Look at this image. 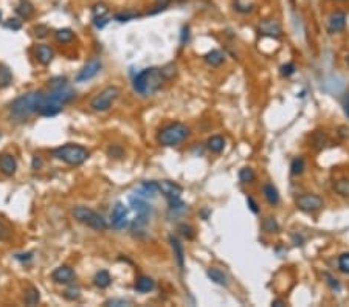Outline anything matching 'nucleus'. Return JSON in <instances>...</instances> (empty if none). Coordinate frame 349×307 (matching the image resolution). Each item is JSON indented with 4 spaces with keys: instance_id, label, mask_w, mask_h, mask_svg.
Masks as SVG:
<instances>
[{
    "instance_id": "nucleus-1",
    "label": "nucleus",
    "mask_w": 349,
    "mask_h": 307,
    "mask_svg": "<svg viewBox=\"0 0 349 307\" xmlns=\"http://www.w3.org/2000/svg\"><path fill=\"white\" fill-rule=\"evenodd\" d=\"M76 96L75 90H73L68 84L62 85L59 88H50V92L44 96V101L41 104V109L38 114L42 117H54L59 112H62L64 106L73 101Z\"/></svg>"
},
{
    "instance_id": "nucleus-2",
    "label": "nucleus",
    "mask_w": 349,
    "mask_h": 307,
    "mask_svg": "<svg viewBox=\"0 0 349 307\" xmlns=\"http://www.w3.org/2000/svg\"><path fill=\"white\" fill-rule=\"evenodd\" d=\"M166 82V78H164L161 68L158 67H151V68H146L143 71L134 78V90L141 95V96H151L155 92L163 87V84Z\"/></svg>"
},
{
    "instance_id": "nucleus-3",
    "label": "nucleus",
    "mask_w": 349,
    "mask_h": 307,
    "mask_svg": "<svg viewBox=\"0 0 349 307\" xmlns=\"http://www.w3.org/2000/svg\"><path fill=\"white\" fill-rule=\"evenodd\" d=\"M44 93L42 92H30L25 93L19 98H16L11 104H10V115L14 120H27L30 118L33 114L39 112L41 104L44 101Z\"/></svg>"
},
{
    "instance_id": "nucleus-4",
    "label": "nucleus",
    "mask_w": 349,
    "mask_h": 307,
    "mask_svg": "<svg viewBox=\"0 0 349 307\" xmlns=\"http://www.w3.org/2000/svg\"><path fill=\"white\" fill-rule=\"evenodd\" d=\"M51 155L56 160H61L70 166H79L89 160L90 152L84 146H81V144L68 143V144H64V146L53 149Z\"/></svg>"
},
{
    "instance_id": "nucleus-5",
    "label": "nucleus",
    "mask_w": 349,
    "mask_h": 307,
    "mask_svg": "<svg viewBox=\"0 0 349 307\" xmlns=\"http://www.w3.org/2000/svg\"><path fill=\"white\" fill-rule=\"evenodd\" d=\"M190 128L183 123H169L164 128L160 129L158 135H157V141L164 148H171V146H177L183 140H187L190 137Z\"/></svg>"
},
{
    "instance_id": "nucleus-6",
    "label": "nucleus",
    "mask_w": 349,
    "mask_h": 307,
    "mask_svg": "<svg viewBox=\"0 0 349 307\" xmlns=\"http://www.w3.org/2000/svg\"><path fill=\"white\" fill-rule=\"evenodd\" d=\"M73 218H75L79 224H84L90 228L94 230H98V231H104L107 228V222L106 219L103 218V216L100 213H97L95 210H92L89 207H75L71 211Z\"/></svg>"
},
{
    "instance_id": "nucleus-7",
    "label": "nucleus",
    "mask_w": 349,
    "mask_h": 307,
    "mask_svg": "<svg viewBox=\"0 0 349 307\" xmlns=\"http://www.w3.org/2000/svg\"><path fill=\"white\" fill-rule=\"evenodd\" d=\"M120 88L115 87V85H110V87H106L104 90H101V92L98 95H95L94 98H92L90 101V107L97 112H106L109 111L110 107H112V104L118 99L120 96Z\"/></svg>"
},
{
    "instance_id": "nucleus-8",
    "label": "nucleus",
    "mask_w": 349,
    "mask_h": 307,
    "mask_svg": "<svg viewBox=\"0 0 349 307\" xmlns=\"http://www.w3.org/2000/svg\"><path fill=\"white\" fill-rule=\"evenodd\" d=\"M295 205L304 213H314L324 207V200L317 194H303L295 198Z\"/></svg>"
},
{
    "instance_id": "nucleus-9",
    "label": "nucleus",
    "mask_w": 349,
    "mask_h": 307,
    "mask_svg": "<svg viewBox=\"0 0 349 307\" xmlns=\"http://www.w3.org/2000/svg\"><path fill=\"white\" fill-rule=\"evenodd\" d=\"M110 218H112V227L115 230H123L129 225V208H127L124 203L118 202L114 207Z\"/></svg>"
},
{
    "instance_id": "nucleus-10",
    "label": "nucleus",
    "mask_w": 349,
    "mask_h": 307,
    "mask_svg": "<svg viewBox=\"0 0 349 307\" xmlns=\"http://www.w3.org/2000/svg\"><path fill=\"white\" fill-rule=\"evenodd\" d=\"M101 70V61L98 58H92L87 61V64L79 70V73L76 75V82H87L92 78H95Z\"/></svg>"
},
{
    "instance_id": "nucleus-11",
    "label": "nucleus",
    "mask_w": 349,
    "mask_h": 307,
    "mask_svg": "<svg viewBox=\"0 0 349 307\" xmlns=\"http://www.w3.org/2000/svg\"><path fill=\"white\" fill-rule=\"evenodd\" d=\"M157 183H158V192H161L168 200L180 198V195L183 192V188L180 185L171 182V180H161V182H157Z\"/></svg>"
},
{
    "instance_id": "nucleus-12",
    "label": "nucleus",
    "mask_w": 349,
    "mask_h": 307,
    "mask_svg": "<svg viewBox=\"0 0 349 307\" xmlns=\"http://www.w3.org/2000/svg\"><path fill=\"white\" fill-rule=\"evenodd\" d=\"M346 13L344 11H334L330 13L329 19H327V31L330 34L340 33L346 28Z\"/></svg>"
},
{
    "instance_id": "nucleus-13",
    "label": "nucleus",
    "mask_w": 349,
    "mask_h": 307,
    "mask_svg": "<svg viewBox=\"0 0 349 307\" xmlns=\"http://www.w3.org/2000/svg\"><path fill=\"white\" fill-rule=\"evenodd\" d=\"M51 278H53V281L56 282V284H65L67 285V284H71L73 281H75L76 275H75V272H73L71 267L61 265V267L53 270Z\"/></svg>"
},
{
    "instance_id": "nucleus-14",
    "label": "nucleus",
    "mask_w": 349,
    "mask_h": 307,
    "mask_svg": "<svg viewBox=\"0 0 349 307\" xmlns=\"http://www.w3.org/2000/svg\"><path fill=\"white\" fill-rule=\"evenodd\" d=\"M259 34L266 36V38H273L278 39L281 36V25L278 24V21L275 19H264L259 24Z\"/></svg>"
},
{
    "instance_id": "nucleus-15",
    "label": "nucleus",
    "mask_w": 349,
    "mask_h": 307,
    "mask_svg": "<svg viewBox=\"0 0 349 307\" xmlns=\"http://www.w3.org/2000/svg\"><path fill=\"white\" fill-rule=\"evenodd\" d=\"M17 171V161L14 158V155L11 154H2L0 155V172L7 177L14 175Z\"/></svg>"
},
{
    "instance_id": "nucleus-16",
    "label": "nucleus",
    "mask_w": 349,
    "mask_h": 307,
    "mask_svg": "<svg viewBox=\"0 0 349 307\" xmlns=\"http://www.w3.org/2000/svg\"><path fill=\"white\" fill-rule=\"evenodd\" d=\"M157 194H158V183L157 182H144V183H141V186L135 192V195L144 198V200L154 198Z\"/></svg>"
},
{
    "instance_id": "nucleus-17",
    "label": "nucleus",
    "mask_w": 349,
    "mask_h": 307,
    "mask_svg": "<svg viewBox=\"0 0 349 307\" xmlns=\"http://www.w3.org/2000/svg\"><path fill=\"white\" fill-rule=\"evenodd\" d=\"M54 58V51L50 45L41 44L36 47V59H38L42 65H48Z\"/></svg>"
},
{
    "instance_id": "nucleus-18",
    "label": "nucleus",
    "mask_w": 349,
    "mask_h": 307,
    "mask_svg": "<svg viewBox=\"0 0 349 307\" xmlns=\"http://www.w3.org/2000/svg\"><path fill=\"white\" fill-rule=\"evenodd\" d=\"M16 14L24 21H28L34 14V7L30 0H19V4L16 5Z\"/></svg>"
},
{
    "instance_id": "nucleus-19",
    "label": "nucleus",
    "mask_w": 349,
    "mask_h": 307,
    "mask_svg": "<svg viewBox=\"0 0 349 307\" xmlns=\"http://www.w3.org/2000/svg\"><path fill=\"white\" fill-rule=\"evenodd\" d=\"M169 242H171V247H172V251H174V258H176V262L180 268H183V265H185V251H183V245L182 242L176 238V236H171L169 238Z\"/></svg>"
},
{
    "instance_id": "nucleus-20",
    "label": "nucleus",
    "mask_w": 349,
    "mask_h": 307,
    "mask_svg": "<svg viewBox=\"0 0 349 307\" xmlns=\"http://www.w3.org/2000/svg\"><path fill=\"white\" fill-rule=\"evenodd\" d=\"M154 287H155V282L149 276H140V278H137L135 285H134V288H135L138 293H149L151 290H154Z\"/></svg>"
},
{
    "instance_id": "nucleus-21",
    "label": "nucleus",
    "mask_w": 349,
    "mask_h": 307,
    "mask_svg": "<svg viewBox=\"0 0 349 307\" xmlns=\"http://www.w3.org/2000/svg\"><path fill=\"white\" fill-rule=\"evenodd\" d=\"M207 276H208L214 284H217V285H222V287L228 285V278H227V275L222 272V270H219V268H216V267H211V268L207 270Z\"/></svg>"
},
{
    "instance_id": "nucleus-22",
    "label": "nucleus",
    "mask_w": 349,
    "mask_h": 307,
    "mask_svg": "<svg viewBox=\"0 0 349 307\" xmlns=\"http://www.w3.org/2000/svg\"><path fill=\"white\" fill-rule=\"evenodd\" d=\"M263 192H264V197H266V200H267L269 205L275 207V205L280 203V192L272 183H266L264 188H263Z\"/></svg>"
},
{
    "instance_id": "nucleus-23",
    "label": "nucleus",
    "mask_w": 349,
    "mask_h": 307,
    "mask_svg": "<svg viewBox=\"0 0 349 307\" xmlns=\"http://www.w3.org/2000/svg\"><path fill=\"white\" fill-rule=\"evenodd\" d=\"M205 62L211 67H219V65H222L224 61H225V56H224V53L222 51H219V50H211L208 51L207 55L204 56Z\"/></svg>"
},
{
    "instance_id": "nucleus-24",
    "label": "nucleus",
    "mask_w": 349,
    "mask_h": 307,
    "mask_svg": "<svg viewBox=\"0 0 349 307\" xmlns=\"http://www.w3.org/2000/svg\"><path fill=\"white\" fill-rule=\"evenodd\" d=\"M207 148L214 152V154H219V152H222L224 148H225V140L224 137H220V135H213L208 138L207 141Z\"/></svg>"
},
{
    "instance_id": "nucleus-25",
    "label": "nucleus",
    "mask_w": 349,
    "mask_h": 307,
    "mask_svg": "<svg viewBox=\"0 0 349 307\" xmlns=\"http://www.w3.org/2000/svg\"><path fill=\"white\" fill-rule=\"evenodd\" d=\"M110 282H112V278H110L109 272H106V270H100V272H97L94 276V284L98 288H107Z\"/></svg>"
},
{
    "instance_id": "nucleus-26",
    "label": "nucleus",
    "mask_w": 349,
    "mask_h": 307,
    "mask_svg": "<svg viewBox=\"0 0 349 307\" xmlns=\"http://www.w3.org/2000/svg\"><path fill=\"white\" fill-rule=\"evenodd\" d=\"M54 39L61 44H68L75 39V33H73V30H70V28H59V30L54 31Z\"/></svg>"
},
{
    "instance_id": "nucleus-27",
    "label": "nucleus",
    "mask_w": 349,
    "mask_h": 307,
    "mask_svg": "<svg viewBox=\"0 0 349 307\" xmlns=\"http://www.w3.org/2000/svg\"><path fill=\"white\" fill-rule=\"evenodd\" d=\"M141 14L138 13V11H134V10H127V11H120V13H117L115 16H114V19L117 21V22H129V21H134V19H137V17H140Z\"/></svg>"
},
{
    "instance_id": "nucleus-28",
    "label": "nucleus",
    "mask_w": 349,
    "mask_h": 307,
    "mask_svg": "<svg viewBox=\"0 0 349 307\" xmlns=\"http://www.w3.org/2000/svg\"><path fill=\"white\" fill-rule=\"evenodd\" d=\"M13 82V73L7 65H0V88H7Z\"/></svg>"
},
{
    "instance_id": "nucleus-29",
    "label": "nucleus",
    "mask_w": 349,
    "mask_h": 307,
    "mask_svg": "<svg viewBox=\"0 0 349 307\" xmlns=\"http://www.w3.org/2000/svg\"><path fill=\"white\" fill-rule=\"evenodd\" d=\"M24 301L27 305H36L39 301H41V295H39V290L34 287H30L28 290L25 292L24 295Z\"/></svg>"
},
{
    "instance_id": "nucleus-30",
    "label": "nucleus",
    "mask_w": 349,
    "mask_h": 307,
    "mask_svg": "<svg viewBox=\"0 0 349 307\" xmlns=\"http://www.w3.org/2000/svg\"><path fill=\"white\" fill-rule=\"evenodd\" d=\"M306 169V163H304V158L303 157H297L292 160L290 163V174L292 175H301Z\"/></svg>"
},
{
    "instance_id": "nucleus-31",
    "label": "nucleus",
    "mask_w": 349,
    "mask_h": 307,
    "mask_svg": "<svg viewBox=\"0 0 349 307\" xmlns=\"http://www.w3.org/2000/svg\"><path fill=\"white\" fill-rule=\"evenodd\" d=\"M169 5H171V0H155L154 5L148 10V13H146V14H148V16L158 14V13H161V11H164V10H168Z\"/></svg>"
},
{
    "instance_id": "nucleus-32",
    "label": "nucleus",
    "mask_w": 349,
    "mask_h": 307,
    "mask_svg": "<svg viewBox=\"0 0 349 307\" xmlns=\"http://www.w3.org/2000/svg\"><path fill=\"white\" fill-rule=\"evenodd\" d=\"M334 189H335V191H337L341 197L349 198V178L337 180V182L334 183Z\"/></svg>"
},
{
    "instance_id": "nucleus-33",
    "label": "nucleus",
    "mask_w": 349,
    "mask_h": 307,
    "mask_svg": "<svg viewBox=\"0 0 349 307\" xmlns=\"http://www.w3.org/2000/svg\"><path fill=\"white\" fill-rule=\"evenodd\" d=\"M256 178V174L251 168H242L239 171V180L241 183H251L253 180Z\"/></svg>"
},
{
    "instance_id": "nucleus-34",
    "label": "nucleus",
    "mask_w": 349,
    "mask_h": 307,
    "mask_svg": "<svg viewBox=\"0 0 349 307\" xmlns=\"http://www.w3.org/2000/svg\"><path fill=\"white\" fill-rule=\"evenodd\" d=\"M107 13H109V7L103 2H97L92 7V16L94 17H104Z\"/></svg>"
},
{
    "instance_id": "nucleus-35",
    "label": "nucleus",
    "mask_w": 349,
    "mask_h": 307,
    "mask_svg": "<svg viewBox=\"0 0 349 307\" xmlns=\"http://www.w3.org/2000/svg\"><path fill=\"white\" fill-rule=\"evenodd\" d=\"M81 296V288L76 287V285H70L67 290L64 292V298L68 299V301H75Z\"/></svg>"
},
{
    "instance_id": "nucleus-36",
    "label": "nucleus",
    "mask_w": 349,
    "mask_h": 307,
    "mask_svg": "<svg viewBox=\"0 0 349 307\" xmlns=\"http://www.w3.org/2000/svg\"><path fill=\"white\" fill-rule=\"evenodd\" d=\"M278 228H280V225L277 221H275V218H266L263 221V230L267 233H275V231H278Z\"/></svg>"
},
{
    "instance_id": "nucleus-37",
    "label": "nucleus",
    "mask_w": 349,
    "mask_h": 307,
    "mask_svg": "<svg viewBox=\"0 0 349 307\" xmlns=\"http://www.w3.org/2000/svg\"><path fill=\"white\" fill-rule=\"evenodd\" d=\"M161 71L166 81H171L176 75H177V65L176 64H166L164 67H161Z\"/></svg>"
},
{
    "instance_id": "nucleus-38",
    "label": "nucleus",
    "mask_w": 349,
    "mask_h": 307,
    "mask_svg": "<svg viewBox=\"0 0 349 307\" xmlns=\"http://www.w3.org/2000/svg\"><path fill=\"white\" fill-rule=\"evenodd\" d=\"M179 233L182 234L183 238H187V239H193L194 238V228L188 224H180L179 225Z\"/></svg>"
},
{
    "instance_id": "nucleus-39",
    "label": "nucleus",
    "mask_w": 349,
    "mask_h": 307,
    "mask_svg": "<svg viewBox=\"0 0 349 307\" xmlns=\"http://www.w3.org/2000/svg\"><path fill=\"white\" fill-rule=\"evenodd\" d=\"M338 268L343 273H349V253H343L338 258Z\"/></svg>"
},
{
    "instance_id": "nucleus-40",
    "label": "nucleus",
    "mask_w": 349,
    "mask_h": 307,
    "mask_svg": "<svg viewBox=\"0 0 349 307\" xmlns=\"http://www.w3.org/2000/svg\"><path fill=\"white\" fill-rule=\"evenodd\" d=\"M295 70H297V67H295V64L293 62H287V64H284L283 67H281V76H284V78H289V76H292L293 73H295Z\"/></svg>"
},
{
    "instance_id": "nucleus-41",
    "label": "nucleus",
    "mask_w": 349,
    "mask_h": 307,
    "mask_svg": "<svg viewBox=\"0 0 349 307\" xmlns=\"http://www.w3.org/2000/svg\"><path fill=\"white\" fill-rule=\"evenodd\" d=\"M4 27L8 28V30H13V31H17L22 28V22L19 19H16V17H13V19H8L4 22Z\"/></svg>"
},
{
    "instance_id": "nucleus-42",
    "label": "nucleus",
    "mask_w": 349,
    "mask_h": 307,
    "mask_svg": "<svg viewBox=\"0 0 349 307\" xmlns=\"http://www.w3.org/2000/svg\"><path fill=\"white\" fill-rule=\"evenodd\" d=\"M107 154L110 155V158H121L123 149H121V146H118V144H112V146H109Z\"/></svg>"
},
{
    "instance_id": "nucleus-43",
    "label": "nucleus",
    "mask_w": 349,
    "mask_h": 307,
    "mask_svg": "<svg viewBox=\"0 0 349 307\" xmlns=\"http://www.w3.org/2000/svg\"><path fill=\"white\" fill-rule=\"evenodd\" d=\"M62 85H67V79L62 78V76H58V78H53L48 81V88H59Z\"/></svg>"
},
{
    "instance_id": "nucleus-44",
    "label": "nucleus",
    "mask_w": 349,
    "mask_h": 307,
    "mask_svg": "<svg viewBox=\"0 0 349 307\" xmlns=\"http://www.w3.org/2000/svg\"><path fill=\"white\" fill-rule=\"evenodd\" d=\"M50 33L48 27L47 25H38V27H34V34L38 36V38H47Z\"/></svg>"
},
{
    "instance_id": "nucleus-45",
    "label": "nucleus",
    "mask_w": 349,
    "mask_h": 307,
    "mask_svg": "<svg viewBox=\"0 0 349 307\" xmlns=\"http://www.w3.org/2000/svg\"><path fill=\"white\" fill-rule=\"evenodd\" d=\"M132 301L129 299H109L104 302V305H131Z\"/></svg>"
},
{
    "instance_id": "nucleus-46",
    "label": "nucleus",
    "mask_w": 349,
    "mask_h": 307,
    "mask_svg": "<svg viewBox=\"0 0 349 307\" xmlns=\"http://www.w3.org/2000/svg\"><path fill=\"white\" fill-rule=\"evenodd\" d=\"M109 24V19L104 16V17H94V25L97 28H104L106 25Z\"/></svg>"
},
{
    "instance_id": "nucleus-47",
    "label": "nucleus",
    "mask_w": 349,
    "mask_h": 307,
    "mask_svg": "<svg viewBox=\"0 0 349 307\" xmlns=\"http://www.w3.org/2000/svg\"><path fill=\"white\" fill-rule=\"evenodd\" d=\"M188 38H190V27L185 25L182 28V39H180V44L185 45V42H188Z\"/></svg>"
},
{
    "instance_id": "nucleus-48",
    "label": "nucleus",
    "mask_w": 349,
    "mask_h": 307,
    "mask_svg": "<svg viewBox=\"0 0 349 307\" xmlns=\"http://www.w3.org/2000/svg\"><path fill=\"white\" fill-rule=\"evenodd\" d=\"M247 205H248V208H250L254 214L259 213V207H258V203H256V202L253 200V197H247Z\"/></svg>"
},
{
    "instance_id": "nucleus-49",
    "label": "nucleus",
    "mask_w": 349,
    "mask_h": 307,
    "mask_svg": "<svg viewBox=\"0 0 349 307\" xmlns=\"http://www.w3.org/2000/svg\"><path fill=\"white\" fill-rule=\"evenodd\" d=\"M326 278L329 279L327 282H329V285L332 287V290H340V284H338V281L337 279H334L332 276H329V275H326Z\"/></svg>"
},
{
    "instance_id": "nucleus-50",
    "label": "nucleus",
    "mask_w": 349,
    "mask_h": 307,
    "mask_svg": "<svg viewBox=\"0 0 349 307\" xmlns=\"http://www.w3.org/2000/svg\"><path fill=\"white\" fill-rule=\"evenodd\" d=\"M8 236H10V231L2 224H0V241H7Z\"/></svg>"
},
{
    "instance_id": "nucleus-51",
    "label": "nucleus",
    "mask_w": 349,
    "mask_h": 307,
    "mask_svg": "<svg viewBox=\"0 0 349 307\" xmlns=\"http://www.w3.org/2000/svg\"><path fill=\"white\" fill-rule=\"evenodd\" d=\"M343 111H344V114H346V117L349 118V93L344 96V99H343Z\"/></svg>"
},
{
    "instance_id": "nucleus-52",
    "label": "nucleus",
    "mask_w": 349,
    "mask_h": 307,
    "mask_svg": "<svg viewBox=\"0 0 349 307\" xmlns=\"http://www.w3.org/2000/svg\"><path fill=\"white\" fill-rule=\"evenodd\" d=\"M33 169H39L41 166H42V161H41V158H38V157H33Z\"/></svg>"
},
{
    "instance_id": "nucleus-53",
    "label": "nucleus",
    "mask_w": 349,
    "mask_h": 307,
    "mask_svg": "<svg viewBox=\"0 0 349 307\" xmlns=\"http://www.w3.org/2000/svg\"><path fill=\"white\" fill-rule=\"evenodd\" d=\"M272 305H273V307H283V305H286V301H283V299H275V301H272Z\"/></svg>"
},
{
    "instance_id": "nucleus-54",
    "label": "nucleus",
    "mask_w": 349,
    "mask_h": 307,
    "mask_svg": "<svg viewBox=\"0 0 349 307\" xmlns=\"http://www.w3.org/2000/svg\"><path fill=\"white\" fill-rule=\"evenodd\" d=\"M185 0H171V4H183Z\"/></svg>"
},
{
    "instance_id": "nucleus-55",
    "label": "nucleus",
    "mask_w": 349,
    "mask_h": 307,
    "mask_svg": "<svg viewBox=\"0 0 349 307\" xmlns=\"http://www.w3.org/2000/svg\"><path fill=\"white\" fill-rule=\"evenodd\" d=\"M0 21H2V11H0Z\"/></svg>"
},
{
    "instance_id": "nucleus-56",
    "label": "nucleus",
    "mask_w": 349,
    "mask_h": 307,
    "mask_svg": "<svg viewBox=\"0 0 349 307\" xmlns=\"http://www.w3.org/2000/svg\"><path fill=\"white\" fill-rule=\"evenodd\" d=\"M347 65H349V56H347Z\"/></svg>"
},
{
    "instance_id": "nucleus-57",
    "label": "nucleus",
    "mask_w": 349,
    "mask_h": 307,
    "mask_svg": "<svg viewBox=\"0 0 349 307\" xmlns=\"http://www.w3.org/2000/svg\"><path fill=\"white\" fill-rule=\"evenodd\" d=\"M0 137H2V134H0Z\"/></svg>"
}]
</instances>
